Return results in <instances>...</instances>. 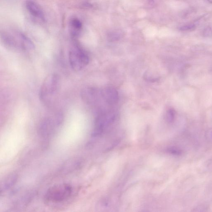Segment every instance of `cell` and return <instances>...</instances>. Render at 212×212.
I'll use <instances>...</instances> for the list:
<instances>
[{
	"label": "cell",
	"mask_w": 212,
	"mask_h": 212,
	"mask_svg": "<svg viewBox=\"0 0 212 212\" xmlns=\"http://www.w3.org/2000/svg\"><path fill=\"white\" fill-rule=\"evenodd\" d=\"M61 114H56L54 117H48L43 119L39 125V133L41 137L47 138L52 134L55 128L59 126L62 122Z\"/></svg>",
	"instance_id": "5b68a950"
},
{
	"label": "cell",
	"mask_w": 212,
	"mask_h": 212,
	"mask_svg": "<svg viewBox=\"0 0 212 212\" xmlns=\"http://www.w3.org/2000/svg\"><path fill=\"white\" fill-rule=\"evenodd\" d=\"M122 35L121 31H116L110 32L108 34V38L110 41H115L121 38Z\"/></svg>",
	"instance_id": "30bf717a"
},
{
	"label": "cell",
	"mask_w": 212,
	"mask_h": 212,
	"mask_svg": "<svg viewBox=\"0 0 212 212\" xmlns=\"http://www.w3.org/2000/svg\"><path fill=\"white\" fill-rule=\"evenodd\" d=\"M175 111L174 109L170 108L168 109L166 113V117L167 121L172 123L174 121L175 117Z\"/></svg>",
	"instance_id": "7c38bea8"
},
{
	"label": "cell",
	"mask_w": 212,
	"mask_h": 212,
	"mask_svg": "<svg viewBox=\"0 0 212 212\" xmlns=\"http://www.w3.org/2000/svg\"><path fill=\"white\" fill-rule=\"evenodd\" d=\"M104 100L109 105L116 104L119 101V94L116 89L111 86L107 87L101 92Z\"/></svg>",
	"instance_id": "8992f818"
},
{
	"label": "cell",
	"mask_w": 212,
	"mask_h": 212,
	"mask_svg": "<svg viewBox=\"0 0 212 212\" xmlns=\"http://www.w3.org/2000/svg\"><path fill=\"white\" fill-rule=\"evenodd\" d=\"M196 28V25L195 24L189 23L186 24L180 27L179 30L184 32H191L194 31Z\"/></svg>",
	"instance_id": "8fae6325"
},
{
	"label": "cell",
	"mask_w": 212,
	"mask_h": 212,
	"mask_svg": "<svg viewBox=\"0 0 212 212\" xmlns=\"http://www.w3.org/2000/svg\"><path fill=\"white\" fill-rule=\"evenodd\" d=\"M18 179V176L15 173H10L5 177L1 182V193L10 190L15 185Z\"/></svg>",
	"instance_id": "ba28073f"
},
{
	"label": "cell",
	"mask_w": 212,
	"mask_h": 212,
	"mask_svg": "<svg viewBox=\"0 0 212 212\" xmlns=\"http://www.w3.org/2000/svg\"><path fill=\"white\" fill-rule=\"evenodd\" d=\"M71 34L73 38L76 39L79 36L82 28V24L79 20L73 18L70 22Z\"/></svg>",
	"instance_id": "9c48e42d"
},
{
	"label": "cell",
	"mask_w": 212,
	"mask_h": 212,
	"mask_svg": "<svg viewBox=\"0 0 212 212\" xmlns=\"http://www.w3.org/2000/svg\"><path fill=\"white\" fill-rule=\"evenodd\" d=\"M68 59L72 69L75 71H79L84 69L89 62L87 53L77 44H74L70 50Z\"/></svg>",
	"instance_id": "277c9868"
},
{
	"label": "cell",
	"mask_w": 212,
	"mask_h": 212,
	"mask_svg": "<svg viewBox=\"0 0 212 212\" xmlns=\"http://www.w3.org/2000/svg\"><path fill=\"white\" fill-rule=\"evenodd\" d=\"M60 85V78L58 75L53 73L47 76L39 92L40 100L44 104H51L58 92Z\"/></svg>",
	"instance_id": "6da1fadb"
},
{
	"label": "cell",
	"mask_w": 212,
	"mask_h": 212,
	"mask_svg": "<svg viewBox=\"0 0 212 212\" xmlns=\"http://www.w3.org/2000/svg\"><path fill=\"white\" fill-rule=\"evenodd\" d=\"M203 35L206 38L212 37V28L210 26H207L203 30Z\"/></svg>",
	"instance_id": "4fadbf2b"
},
{
	"label": "cell",
	"mask_w": 212,
	"mask_h": 212,
	"mask_svg": "<svg viewBox=\"0 0 212 212\" xmlns=\"http://www.w3.org/2000/svg\"><path fill=\"white\" fill-rule=\"evenodd\" d=\"M209 3H212V0H207Z\"/></svg>",
	"instance_id": "5bb4252c"
},
{
	"label": "cell",
	"mask_w": 212,
	"mask_h": 212,
	"mask_svg": "<svg viewBox=\"0 0 212 212\" xmlns=\"http://www.w3.org/2000/svg\"><path fill=\"white\" fill-rule=\"evenodd\" d=\"M73 192V187L69 184H57L48 189L44 196V201L48 204L62 203L70 198Z\"/></svg>",
	"instance_id": "3957f363"
},
{
	"label": "cell",
	"mask_w": 212,
	"mask_h": 212,
	"mask_svg": "<svg viewBox=\"0 0 212 212\" xmlns=\"http://www.w3.org/2000/svg\"><path fill=\"white\" fill-rule=\"evenodd\" d=\"M1 39L7 48L16 51H28L34 49L33 43L28 37L20 32L2 34Z\"/></svg>",
	"instance_id": "7a4b0ae2"
},
{
	"label": "cell",
	"mask_w": 212,
	"mask_h": 212,
	"mask_svg": "<svg viewBox=\"0 0 212 212\" xmlns=\"http://www.w3.org/2000/svg\"><path fill=\"white\" fill-rule=\"evenodd\" d=\"M26 9L32 16L41 20H45V15L43 10L36 2L32 1L26 2Z\"/></svg>",
	"instance_id": "52a82bcc"
}]
</instances>
